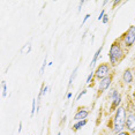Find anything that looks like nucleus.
I'll return each instance as SVG.
<instances>
[{
	"mask_svg": "<svg viewBox=\"0 0 135 135\" xmlns=\"http://www.w3.org/2000/svg\"><path fill=\"white\" fill-rule=\"evenodd\" d=\"M1 87H2V97H5L7 95V88H6V83L5 81L1 82Z\"/></svg>",
	"mask_w": 135,
	"mask_h": 135,
	"instance_id": "obj_15",
	"label": "nucleus"
},
{
	"mask_svg": "<svg viewBox=\"0 0 135 135\" xmlns=\"http://www.w3.org/2000/svg\"><path fill=\"white\" fill-rule=\"evenodd\" d=\"M21 128H22V122H20V126H19V133H21Z\"/></svg>",
	"mask_w": 135,
	"mask_h": 135,
	"instance_id": "obj_24",
	"label": "nucleus"
},
{
	"mask_svg": "<svg viewBox=\"0 0 135 135\" xmlns=\"http://www.w3.org/2000/svg\"><path fill=\"white\" fill-rule=\"evenodd\" d=\"M35 104H36V99H32V106H31V115H33V113H35Z\"/></svg>",
	"mask_w": 135,
	"mask_h": 135,
	"instance_id": "obj_17",
	"label": "nucleus"
},
{
	"mask_svg": "<svg viewBox=\"0 0 135 135\" xmlns=\"http://www.w3.org/2000/svg\"><path fill=\"white\" fill-rule=\"evenodd\" d=\"M122 79H124V81L126 82V83H131L132 80H133V76H132V73L129 69H126L124 75H122Z\"/></svg>",
	"mask_w": 135,
	"mask_h": 135,
	"instance_id": "obj_8",
	"label": "nucleus"
},
{
	"mask_svg": "<svg viewBox=\"0 0 135 135\" xmlns=\"http://www.w3.org/2000/svg\"><path fill=\"white\" fill-rule=\"evenodd\" d=\"M100 52H102V46H100L99 49H98L97 52H96V53H95V57H94V59H93V62H91V65H90L91 67H93V66L95 65V64H96V61H97V59H98V57H99Z\"/></svg>",
	"mask_w": 135,
	"mask_h": 135,
	"instance_id": "obj_9",
	"label": "nucleus"
},
{
	"mask_svg": "<svg viewBox=\"0 0 135 135\" xmlns=\"http://www.w3.org/2000/svg\"><path fill=\"white\" fill-rule=\"evenodd\" d=\"M126 126L127 128L132 132H135V114L134 113H129L128 117L126 118Z\"/></svg>",
	"mask_w": 135,
	"mask_h": 135,
	"instance_id": "obj_5",
	"label": "nucleus"
},
{
	"mask_svg": "<svg viewBox=\"0 0 135 135\" xmlns=\"http://www.w3.org/2000/svg\"><path fill=\"white\" fill-rule=\"evenodd\" d=\"M121 49L118 44H113L111 46V50H110V59H111V62L113 65H115L117 60H119L121 58Z\"/></svg>",
	"mask_w": 135,
	"mask_h": 135,
	"instance_id": "obj_2",
	"label": "nucleus"
},
{
	"mask_svg": "<svg viewBox=\"0 0 135 135\" xmlns=\"http://www.w3.org/2000/svg\"><path fill=\"white\" fill-rule=\"evenodd\" d=\"M85 124H87V121L85 120H81V121H79L78 124H75L74 126H73V128H74L75 131H78V129H80V128L82 127V126H84Z\"/></svg>",
	"mask_w": 135,
	"mask_h": 135,
	"instance_id": "obj_10",
	"label": "nucleus"
},
{
	"mask_svg": "<svg viewBox=\"0 0 135 135\" xmlns=\"http://www.w3.org/2000/svg\"><path fill=\"white\" fill-rule=\"evenodd\" d=\"M76 72H78V68H75L74 69V72H73V74L70 75V79H69V83H68V85L70 87L72 85V83H73V80L75 79V76H76Z\"/></svg>",
	"mask_w": 135,
	"mask_h": 135,
	"instance_id": "obj_13",
	"label": "nucleus"
},
{
	"mask_svg": "<svg viewBox=\"0 0 135 135\" xmlns=\"http://www.w3.org/2000/svg\"><path fill=\"white\" fill-rule=\"evenodd\" d=\"M30 50H31V45H30V44H26V45H24V46L22 47L21 52H22V53H29Z\"/></svg>",
	"mask_w": 135,
	"mask_h": 135,
	"instance_id": "obj_11",
	"label": "nucleus"
},
{
	"mask_svg": "<svg viewBox=\"0 0 135 135\" xmlns=\"http://www.w3.org/2000/svg\"><path fill=\"white\" fill-rule=\"evenodd\" d=\"M91 79H93V73H90V74H89L88 79H87V83H89V82L91 81Z\"/></svg>",
	"mask_w": 135,
	"mask_h": 135,
	"instance_id": "obj_18",
	"label": "nucleus"
},
{
	"mask_svg": "<svg viewBox=\"0 0 135 135\" xmlns=\"http://www.w3.org/2000/svg\"><path fill=\"white\" fill-rule=\"evenodd\" d=\"M89 17H90V15H89V14L85 15V17H84V20H83V22H82V24H84V22H85V21H87V20L89 19Z\"/></svg>",
	"mask_w": 135,
	"mask_h": 135,
	"instance_id": "obj_21",
	"label": "nucleus"
},
{
	"mask_svg": "<svg viewBox=\"0 0 135 135\" xmlns=\"http://www.w3.org/2000/svg\"><path fill=\"white\" fill-rule=\"evenodd\" d=\"M87 115H88V111H85V110H80V111L74 115V120L81 121L82 119H85Z\"/></svg>",
	"mask_w": 135,
	"mask_h": 135,
	"instance_id": "obj_7",
	"label": "nucleus"
},
{
	"mask_svg": "<svg viewBox=\"0 0 135 135\" xmlns=\"http://www.w3.org/2000/svg\"><path fill=\"white\" fill-rule=\"evenodd\" d=\"M107 21H109V17H107V16H104L103 22H104V23H107Z\"/></svg>",
	"mask_w": 135,
	"mask_h": 135,
	"instance_id": "obj_22",
	"label": "nucleus"
},
{
	"mask_svg": "<svg viewBox=\"0 0 135 135\" xmlns=\"http://www.w3.org/2000/svg\"><path fill=\"white\" fill-rule=\"evenodd\" d=\"M119 135H129L128 133H125V132H122V133H119Z\"/></svg>",
	"mask_w": 135,
	"mask_h": 135,
	"instance_id": "obj_25",
	"label": "nucleus"
},
{
	"mask_svg": "<svg viewBox=\"0 0 135 135\" xmlns=\"http://www.w3.org/2000/svg\"><path fill=\"white\" fill-rule=\"evenodd\" d=\"M103 16H104V11H102V13H100V14H99V16H98V20H99V21H100V20H102V19H103Z\"/></svg>",
	"mask_w": 135,
	"mask_h": 135,
	"instance_id": "obj_20",
	"label": "nucleus"
},
{
	"mask_svg": "<svg viewBox=\"0 0 135 135\" xmlns=\"http://www.w3.org/2000/svg\"><path fill=\"white\" fill-rule=\"evenodd\" d=\"M126 112L124 107H119L117 111L115 118H114V131L119 132L124 128V125L126 124Z\"/></svg>",
	"mask_w": 135,
	"mask_h": 135,
	"instance_id": "obj_1",
	"label": "nucleus"
},
{
	"mask_svg": "<svg viewBox=\"0 0 135 135\" xmlns=\"http://www.w3.org/2000/svg\"><path fill=\"white\" fill-rule=\"evenodd\" d=\"M84 94H85V91H82V93H81V94H80L79 96H78V99H80V98L82 97V95H84Z\"/></svg>",
	"mask_w": 135,
	"mask_h": 135,
	"instance_id": "obj_23",
	"label": "nucleus"
},
{
	"mask_svg": "<svg viewBox=\"0 0 135 135\" xmlns=\"http://www.w3.org/2000/svg\"><path fill=\"white\" fill-rule=\"evenodd\" d=\"M134 42H135V27H131L125 36V43L127 46H131V45H133Z\"/></svg>",
	"mask_w": 135,
	"mask_h": 135,
	"instance_id": "obj_3",
	"label": "nucleus"
},
{
	"mask_svg": "<svg viewBox=\"0 0 135 135\" xmlns=\"http://www.w3.org/2000/svg\"><path fill=\"white\" fill-rule=\"evenodd\" d=\"M118 93H117V90H115V89H113V90H111V93H110L109 94V96H110V98H111V99H114V98L117 97V96H118Z\"/></svg>",
	"mask_w": 135,
	"mask_h": 135,
	"instance_id": "obj_14",
	"label": "nucleus"
},
{
	"mask_svg": "<svg viewBox=\"0 0 135 135\" xmlns=\"http://www.w3.org/2000/svg\"><path fill=\"white\" fill-rule=\"evenodd\" d=\"M58 135H61V134H60V133H58Z\"/></svg>",
	"mask_w": 135,
	"mask_h": 135,
	"instance_id": "obj_26",
	"label": "nucleus"
},
{
	"mask_svg": "<svg viewBox=\"0 0 135 135\" xmlns=\"http://www.w3.org/2000/svg\"><path fill=\"white\" fill-rule=\"evenodd\" d=\"M45 66H46V57H45V59H44V62H43V66H42V68H41V75L43 74V73H44Z\"/></svg>",
	"mask_w": 135,
	"mask_h": 135,
	"instance_id": "obj_16",
	"label": "nucleus"
},
{
	"mask_svg": "<svg viewBox=\"0 0 135 135\" xmlns=\"http://www.w3.org/2000/svg\"><path fill=\"white\" fill-rule=\"evenodd\" d=\"M120 102H121V96L120 95H118V96L113 99V106H118L119 104H120Z\"/></svg>",
	"mask_w": 135,
	"mask_h": 135,
	"instance_id": "obj_12",
	"label": "nucleus"
},
{
	"mask_svg": "<svg viewBox=\"0 0 135 135\" xmlns=\"http://www.w3.org/2000/svg\"><path fill=\"white\" fill-rule=\"evenodd\" d=\"M46 91H47V87H44V88H43V90H42V96H43V95H45V94H46Z\"/></svg>",
	"mask_w": 135,
	"mask_h": 135,
	"instance_id": "obj_19",
	"label": "nucleus"
},
{
	"mask_svg": "<svg viewBox=\"0 0 135 135\" xmlns=\"http://www.w3.org/2000/svg\"><path fill=\"white\" fill-rule=\"evenodd\" d=\"M110 84H111V78H110V76H106V78L102 79L99 82V91L106 90V89L110 87Z\"/></svg>",
	"mask_w": 135,
	"mask_h": 135,
	"instance_id": "obj_6",
	"label": "nucleus"
},
{
	"mask_svg": "<svg viewBox=\"0 0 135 135\" xmlns=\"http://www.w3.org/2000/svg\"><path fill=\"white\" fill-rule=\"evenodd\" d=\"M107 74H109V66L107 65H100L96 70V76L99 79L106 78Z\"/></svg>",
	"mask_w": 135,
	"mask_h": 135,
	"instance_id": "obj_4",
	"label": "nucleus"
}]
</instances>
